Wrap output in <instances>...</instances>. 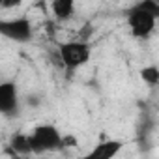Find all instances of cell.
Here are the masks:
<instances>
[{"label": "cell", "mask_w": 159, "mask_h": 159, "mask_svg": "<svg viewBox=\"0 0 159 159\" xmlns=\"http://www.w3.org/2000/svg\"><path fill=\"white\" fill-rule=\"evenodd\" d=\"M28 135H30L32 153H36V155L56 152V150H64L66 144H67V139L52 124H39Z\"/></svg>", "instance_id": "cell-1"}, {"label": "cell", "mask_w": 159, "mask_h": 159, "mask_svg": "<svg viewBox=\"0 0 159 159\" xmlns=\"http://www.w3.org/2000/svg\"><path fill=\"white\" fill-rule=\"evenodd\" d=\"M90 56H92V47L86 39H71L58 45V60L67 73L77 71L79 67L88 64Z\"/></svg>", "instance_id": "cell-2"}, {"label": "cell", "mask_w": 159, "mask_h": 159, "mask_svg": "<svg viewBox=\"0 0 159 159\" xmlns=\"http://www.w3.org/2000/svg\"><path fill=\"white\" fill-rule=\"evenodd\" d=\"M157 17H153L152 13H148L146 10H142L139 4H133L129 8V11L125 13V23L127 28L131 32L133 38L137 39H148L153 36L155 28H157Z\"/></svg>", "instance_id": "cell-3"}, {"label": "cell", "mask_w": 159, "mask_h": 159, "mask_svg": "<svg viewBox=\"0 0 159 159\" xmlns=\"http://www.w3.org/2000/svg\"><path fill=\"white\" fill-rule=\"evenodd\" d=\"M0 34L15 43H28L34 38V25L26 15L0 19Z\"/></svg>", "instance_id": "cell-4"}, {"label": "cell", "mask_w": 159, "mask_h": 159, "mask_svg": "<svg viewBox=\"0 0 159 159\" xmlns=\"http://www.w3.org/2000/svg\"><path fill=\"white\" fill-rule=\"evenodd\" d=\"M21 111V99H19V88L13 81L0 83V112L6 118L19 116Z\"/></svg>", "instance_id": "cell-5"}, {"label": "cell", "mask_w": 159, "mask_h": 159, "mask_svg": "<svg viewBox=\"0 0 159 159\" xmlns=\"http://www.w3.org/2000/svg\"><path fill=\"white\" fill-rule=\"evenodd\" d=\"M124 150V142L118 139H105L98 142L83 159H116V155Z\"/></svg>", "instance_id": "cell-6"}, {"label": "cell", "mask_w": 159, "mask_h": 159, "mask_svg": "<svg viewBox=\"0 0 159 159\" xmlns=\"http://www.w3.org/2000/svg\"><path fill=\"white\" fill-rule=\"evenodd\" d=\"M51 13L58 23H66L75 13V2L73 0H54L51 2Z\"/></svg>", "instance_id": "cell-7"}, {"label": "cell", "mask_w": 159, "mask_h": 159, "mask_svg": "<svg viewBox=\"0 0 159 159\" xmlns=\"http://www.w3.org/2000/svg\"><path fill=\"white\" fill-rule=\"evenodd\" d=\"M10 150L13 152V155H32V146H30V135L28 133H17L11 137L10 142Z\"/></svg>", "instance_id": "cell-8"}, {"label": "cell", "mask_w": 159, "mask_h": 159, "mask_svg": "<svg viewBox=\"0 0 159 159\" xmlns=\"http://www.w3.org/2000/svg\"><path fill=\"white\" fill-rule=\"evenodd\" d=\"M140 79H142V83L148 86V88H159V67L150 64L146 67L140 69Z\"/></svg>", "instance_id": "cell-9"}, {"label": "cell", "mask_w": 159, "mask_h": 159, "mask_svg": "<svg viewBox=\"0 0 159 159\" xmlns=\"http://www.w3.org/2000/svg\"><path fill=\"white\" fill-rule=\"evenodd\" d=\"M142 10H146L148 13H152L153 17L159 19V2L157 0H142V2H137Z\"/></svg>", "instance_id": "cell-10"}, {"label": "cell", "mask_w": 159, "mask_h": 159, "mask_svg": "<svg viewBox=\"0 0 159 159\" xmlns=\"http://www.w3.org/2000/svg\"><path fill=\"white\" fill-rule=\"evenodd\" d=\"M28 103H32V107H38V105H39L38 98H34V96H32V98H28Z\"/></svg>", "instance_id": "cell-11"}, {"label": "cell", "mask_w": 159, "mask_h": 159, "mask_svg": "<svg viewBox=\"0 0 159 159\" xmlns=\"http://www.w3.org/2000/svg\"><path fill=\"white\" fill-rule=\"evenodd\" d=\"M11 159H26V157H23V155H13Z\"/></svg>", "instance_id": "cell-12"}, {"label": "cell", "mask_w": 159, "mask_h": 159, "mask_svg": "<svg viewBox=\"0 0 159 159\" xmlns=\"http://www.w3.org/2000/svg\"><path fill=\"white\" fill-rule=\"evenodd\" d=\"M157 159H159V157H157Z\"/></svg>", "instance_id": "cell-13"}]
</instances>
